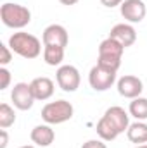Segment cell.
I'll return each mask as SVG.
<instances>
[{
    "instance_id": "9c48e42d",
    "label": "cell",
    "mask_w": 147,
    "mask_h": 148,
    "mask_svg": "<svg viewBox=\"0 0 147 148\" xmlns=\"http://www.w3.org/2000/svg\"><path fill=\"white\" fill-rule=\"evenodd\" d=\"M142 90H144V84H142V81L137 76L126 74V76L118 79V93L121 97H125V98H132L133 100V98L140 97Z\"/></svg>"
},
{
    "instance_id": "277c9868",
    "label": "cell",
    "mask_w": 147,
    "mask_h": 148,
    "mask_svg": "<svg viewBox=\"0 0 147 148\" xmlns=\"http://www.w3.org/2000/svg\"><path fill=\"white\" fill-rule=\"evenodd\" d=\"M73 105L68 100H55L42 109V119L47 124H62L73 117Z\"/></svg>"
},
{
    "instance_id": "6da1fadb",
    "label": "cell",
    "mask_w": 147,
    "mask_h": 148,
    "mask_svg": "<svg viewBox=\"0 0 147 148\" xmlns=\"http://www.w3.org/2000/svg\"><path fill=\"white\" fill-rule=\"evenodd\" d=\"M9 48L23 59H37L42 52V43L37 36L19 31L9 38Z\"/></svg>"
},
{
    "instance_id": "d6986e66",
    "label": "cell",
    "mask_w": 147,
    "mask_h": 148,
    "mask_svg": "<svg viewBox=\"0 0 147 148\" xmlns=\"http://www.w3.org/2000/svg\"><path fill=\"white\" fill-rule=\"evenodd\" d=\"M14 122H16V112H14V109L10 105H7V103H2L0 105V127L7 129Z\"/></svg>"
},
{
    "instance_id": "cb8c5ba5",
    "label": "cell",
    "mask_w": 147,
    "mask_h": 148,
    "mask_svg": "<svg viewBox=\"0 0 147 148\" xmlns=\"http://www.w3.org/2000/svg\"><path fill=\"white\" fill-rule=\"evenodd\" d=\"M0 134H2V143H0V148H5V147H7V141H9L7 131H5V129H2V131H0Z\"/></svg>"
},
{
    "instance_id": "3957f363",
    "label": "cell",
    "mask_w": 147,
    "mask_h": 148,
    "mask_svg": "<svg viewBox=\"0 0 147 148\" xmlns=\"http://www.w3.org/2000/svg\"><path fill=\"white\" fill-rule=\"evenodd\" d=\"M123 52H125V47L119 41H116L114 38L107 36L99 47V60H97V64L104 66L107 69H112V71H118L119 66H121Z\"/></svg>"
},
{
    "instance_id": "44dd1931",
    "label": "cell",
    "mask_w": 147,
    "mask_h": 148,
    "mask_svg": "<svg viewBox=\"0 0 147 148\" xmlns=\"http://www.w3.org/2000/svg\"><path fill=\"white\" fill-rule=\"evenodd\" d=\"M0 77H2L0 90H5V88H9V83H10V73H9L5 67H0Z\"/></svg>"
},
{
    "instance_id": "52a82bcc",
    "label": "cell",
    "mask_w": 147,
    "mask_h": 148,
    "mask_svg": "<svg viewBox=\"0 0 147 148\" xmlns=\"http://www.w3.org/2000/svg\"><path fill=\"white\" fill-rule=\"evenodd\" d=\"M55 79L59 88L68 93H73L80 88V73L74 66H61L55 73Z\"/></svg>"
},
{
    "instance_id": "ffe728a7",
    "label": "cell",
    "mask_w": 147,
    "mask_h": 148,
    "mask_svg": "<svg viewBox=\"0 0 147 148\" xmlns=\"http://www.w3.org/2000/svg\"><path fill=\"white\" fill-rule=\"evenodd\" d=\"M0 52H2V57H0V64H2V66H7V64L10 62V59H12L9 47H7V45H0Z\"/></svg>"
},
{
    "instance_id": "ba28073f",
    "label": "cell",
    "mask_w": 147,
    "mask_h": 148,
    "mask_svg": "<svg viewBox=\"0 0 147 148\" xmlns=\"http://www.w3.org/2000/svg\"><path fill=\"white\" fill-rule=\"evenodd\" d=\"M119 12L128 23H140L146 17L147 7L142 0H123V3L119 5Z\"/></svg>"
},
{
    "instance_id": "e0dca14e",
    "label": "cell",
    "mask_w": 147,
    "mask_h": 148,
    "mask_svg": "<svg viewBox=\"0 0 147 148\" xmlns=\"http://www.w3.org/2000/svg\"><path fill=\"white\" fill-rule=\"evenodd\" d=\"M64 59V48L55 45H45L43 48V60L49 66H59Z\"/></svg>"
},
{
    "instance_id": "7402d4cb",
    "label": "cell",
    "mask_w": 147,
    "mask_h": 148,
    "mask_svg": "<svg viewBox=\"0 0 147 148\" xmlns=\"http://www.w3.org/2000/svg\"><path fill=\"white\" fill-rule=\"evenodd\" d=\"M81 148H107L104 140H88L87 143H83Z\"/></svg>"
},
{
    "instance_id": "603a6c76",
    "label": "cell",
    "mask_w": 147,
    "mask_h": 148,
    "mask_svg": "<svg viewBox=\"0 0 147 148\" xmlns=\"http://www.w3.org/2000/svg\"><path fill=\"white\" fill-rule=\"evenodd\" d=\"M101 3L102 5H106V7H116V5H121L123 3V0H101Z\"/></svg>"
},
{
    "instance_id": "d4e9b609",
    "label": "cell",
    "mask_w": 147,
    "mask_h": 148,
    "mask_svg": "<svg viewBox=\"0 0 147 148\" xmlns=\"http://www.w3.org/2000/svg\"><path fill=\"white\" fill-rule=\"evenodd\" d=\"M59 2H61L62 5H74L78 0H59Z\"/></svg>"
},
{
    "instance_id": "ac0fdd59",
    "label": "cell",
    "mask_w": 147,
    "mask_h": 148,
    "mask_svg": "<svg viewBox=\"0 0 147 148\" xmlns=\"http://www.w3.org/2000/svg\"><path fill=\"white\" fill-rule=\"evenodd\" d=\"M130 115H133L137 121H144L147 119V98L137 97L130 102Z\"/></svg>"
},
{
    "instance_id": "4316f807",
    "label": "cell",
    "mask_w": 147,
    "mask_h": 148,
    "mask_svg": "<svg viewBox=\"0 0 147 148\" xmlns=\"http://www.w3.org/2000/svg\"><path fill=\"white\" fill-rule=\"evenodd\" d=\"M19 148H35V147H31V145H24V147H19Z\"/></svg>"
},
{
    "instance_id": "7a4b0ae2",
    "label": "cell",
    "mask_w": 147,
    "mask_h": 148,
    "mask_svg": "<svg viewBox=\"0 0 147 148\" xmlns=\"http://www.w3.org/2000/svg\"><path fill=\"white\" fill-rule=\"evenodd\" d=\"M0 19L2 23L7 26V28H12V29H21L24 26L30 24L31 21V12L28 7L24 5H19V3H3L0 7Z\"/></svg>"
},
{
    "instance_id": "484cf974",
    "label": "cell",
    "mask_w": 147,
    "mask_h": 148,
    "mask_svg": "<svg viewBox=\"0 0 147 148\" xmlns=\"http://www.w3.org/2000/svg\"><path fill=\"white\" fill-rule=\"evenodd\" d=\"M135 148H147V145H137Z\"/></svg>"
},
{
    "instance_id": "30bf717a",
    "label": "cell",
    "mask_w": 147,
    "mask_h": 148,
    "mask_svg": "<svg viewBox=\"0 0 147 148\" xmlns=\"http://www.w3.org/2000/svg\"><path fill=\"white\" fill-rule=\"evenodd\" d=\"M42 40H43V45H55V47H62L66 48L68 47V31L64 26L61 24H50L43 29V35H42Z\"/></svg>"
},
{
    "instance_id": "8fae6325",
    "label": "cell",
    "mask_w": 147,
    "mask_h": 148,
    "mask_svg": "<svg viewBox=\"0 0 147 148\" xmlns=\"http://www.w3.org/2000/svg\"><path fill=\"white\" fill-rule=\"evenodd\" d=\"M109 36L114 38L116 41H119V43L126 48V47H132V45L135 43V40H137V31L133 29V26L121 23V24H116V26L111 29Z\"/></svg>"
},
{
    "instance_id": "9a60e30c",
    "label": "cell",
    "mask_w": 147,
    "mask_h": 148,
    "mask_svg": "<svg viewBox=\"0 0 147 148\" xmlns=\"http://www.w3.org/2000/svg\"><path fill=\"white\" fill-rule=\"evenodd\" d=\"M126 136L132 143H137V145L147 143V124L142 122V121H137V122L130 124L128 131H126Z\"/></svg>"
},
{
    "instance_id": "4fadbf2b",
    "label": "cell",
    "mask_w": 147,
    "mask_h": 148,
    "mask_svg": "<svg viewBox=\"0 0 147 148\" xmlns=\"http://www.w3.org/2000/svg\"><path fill=\"white\" fill-rule=\"evenodd\" d=\"M54 140H55V133L47 124H40L31 131V141L38 147H49L54 143Z\"/></svg>"
},
{
    "instance_id": "5b68a950",
    "label": "cell",
    "mask_w": 147,
    "mask_h": 148,
    "mask_svg": "<svg viewBox=\"0 0 147 148\" xmlns=\"http://www.w3.org/2000/svg\"><path fill=\"white\" fill-rule=\"evenodd\" d=\"M116 81V71L107 69L104 66H94L88 74V83L95 91H106Z\"/></svg>"
},
{
    "instance_id": "2e32d148",
    "label": "cell",
    "mask_w": 147,
    "mask_h": 148,
    "mask_svg": "<svg viewBox=\"0 0 147 148\" xmlns=\"http://www.w3.org/2000/svg\"><path fill=\"white\" fill-rule=\"evenodd\" d=\"M97 134L101 136V140L104 141H112L119 136V131L116 129V126L111 122L106 115H102L97 122Z\"/></svg>"
},
{
    "instance_id": "5bb4252c",
    "label": "cell",
    "mask_w": 147,
    "mask_h": 148,
    "mask_svg": "<svg viewBox=\"0 0 147 148\" xmlns=\"http://www.w3.org/2000/svg\"><path fill=\"white\" fill-rule=\"evenodd\" d=\"M104 115L116 126V129L119 131V134L125 133V131H128L130 122H128V114L125 112V109H121V107H118V105H116V107H109Z\"/></svg>"
},
{
    "instance_id": "7c38bea8",
    "label": "cell",
    "mask_w": 147,
    "mask_h": 148,
    "mask_svg": "<svg viewBox=\"0 0 147 148\" xmlns=\"http://www.w3.org/2000/svg\"><path fill=\"white\" fill-rule=\"evenodd\" d=\"M31 91L35 95V100H47L54 95V81L50 77H35L31 83Z\"/></svg>"
},
{
    "instance_id": "8992f818",
    "label": "cell",
    "mask_w": 147,
    "mask_h": 148,
    "mask_svg": "<svg viewBox=\"0 0 147 148\" xmlns=\"http://www.w3.org/2000/svg\"><path fill=\"white\" fill-rule=\"evenodd\" d=\"M10 98L14 102V107L19 110H30L35 103V95L31 91V84L28 83H17L12 88Z\"/></svg>"
}]
</instances>
